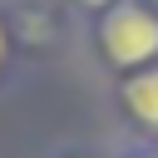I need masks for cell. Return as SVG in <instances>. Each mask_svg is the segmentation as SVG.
<instances>
[{
	"label": "cell",
	"instance_id": "obj_1",
	"mask_svg": "<svg viewBox=\"0 0 158 158\" xmlns=\"http://www.w3.org/2000/svg\"><path fill=\"white\" fill-rule=\"evenodd\" d=\"M89 40L109 74H138L158 64V10H148L143 0H114L104 15H94Z\"/></svg>",
	"mask_w": 158,
	"mask_h": 158
},
{
	"label": "cell",
	"instance_id": "obj_2",
	"mask_svg": "<svg viewBox=\"0 0 158 158\" xmlns=\"http://www.w3.org/2000/svg\"><path fill=\"white\" fill-rule=\"evenodd\" d=\"M114 109H118L123 138L158 143V64H148L138 74H123L118 89H114Z\"/></svg>",
	"mask_w": 158,
	"mask_h": 158
},
{
	"label": "cell",
	"instance_id": "obj_3",
	"mask_svg": "<svg viewBox=\"0 0 158 158\" xmlns=\"http://www.w3.org/2000/svg\"><path fill=\"white\" fill-rule=\"evenodd\" d=\"M109 153L114 158H158V143H148V138H118Z\"/></svg>",
	"mask_w": 158,
	"mask_h": 158
},
{
	"label": "cell",
	"instance_id": "obj_4",
	"mask_svg": "<svg viewBox=\"0 0 158 158\" xmlns=\"http://www.w3.org/2000/svg\"><path fill=\"white\" fill-rule=\"evenodd\" d=\"M10 69H15V35H10V20L0 10V84L10 79Z\"/></svg>",
	"mask_w": 158,
	"mask_h": 158
},
{
	"label": "cell",
	"instance_id": "obj_5",
	"mask_svg": "<svg viewBox=\"0 0 158 158\" xmlns=\"http://www.w3.org/2000/svg\"><path fill=\"white\" fill-rule=\"evenodd\" d=\"M49 158H114V153H99V148H59Z\"/></svg>",
	"mask_w": 158,
	"mask_h": 158
},
{
	"label": "cell",
	"instance_id": "obj_6",
	"mask_svg": "<svg viewBox=\"0 0 158 158\" xmlns=\"http://www.w3.org/2000/svg\"><path fill=\"white\" fill-rule=\"evenodd\" d=\"M79 5H84V10H89V15H104V10H109V5H114V0H79Z\"/></svg>",
	"mask_w": 158,
	"mask_h": 158
},
{
	"label": "cell",
	"instance_id": "obj_7",
	"mask_svg": "<svg viewBox=\"0 0 158 158\" xmlns=\"http://www.w3.org/2000/svg\"><path fill=\"white\" fill-rule=\"evenodd\" d=\"M143 5H148V10H158V0H143Z\"/></svg>",
	"mask_w": 158,
	"mask_h": 158
}]
</instances>
